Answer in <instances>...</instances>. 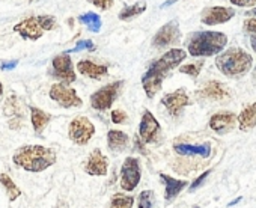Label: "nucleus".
I'll return each mask as SVG.
<instances>
[{"instance_id":"1","label":"nucleus","mask_w":256,"mask_h":208,"mask_svg":"<svg viewBox=\"0 0 256 208\" xmlns=\"http://www.w3.org/2000/svg\"><path fill=\"white\" fill-rule=\"evenodd\" d=\"M186 57H187V53L183 49H170L159 60L154 62L142 77V86L148 98L155 97V94L162 89L163 80L166 78V76L173 68L178 67Z\"/></svg>"},{"instance_id":"2","label":"nucleus","mask_w":256,"mask_h":208,"mask_svg":"<svg viewBox=\"0 0 256 208\" xmlns=\"http://www.w3.org/2000/svg\"><path fill=\"white\" fill-rule=\"evenodd\" d=\"M12 161L24 171L43 172L56 163V153L41 145H24L14 153Z\"/></svg>"},{"instance_id":"3","label":"nucleus","mask_w":256,"mask_h":208,"mask_svg":"<svg viewBox=\"0 0 256 208\" xmlns=\"http://www.w3.org/2000/svg\"><path fill=\"white\" fill-rule=\"evenodd\" d=\"M228 44V36L222 32H196L187 43V50L193 57H207L223 52Z\"/></svg>"},{"instance_id":"4","label":"nucleus","mask_w":256,"mask_h":208,"mask_svg":"<svg viewBox=\"0 0 256 208\" xmlns=\"http://www.w3.org/2000/svg\"><path fill=\"white\" fill-rule=\"evenodd\" d=\"M252 64V56L240 47H232L215 57V67L219 71L232 78L246 76L250 71Z\"/></svg>"},{"instance_id":"5","label":"nucleus","mask_w":256,"mask_h":208,"mask_svg":"<svg viewBox=\"0 0 256 208\" xmlns=\"http://www.w3.org/2000/svg\"><path fill=\"white\" fill-rule=\"evenodd\" d=\"M122 86H124V81L117 80L110 83V85L103 86L101 89H98L96 92L91 95V106L95 110H101V112L109 110L112 107V104L115 103L117 94L122 89Z\"/></svg>"},{"instance_id":"6","label":"nucleus","mask_w":256,"mask_h":208,"mask_svg":"<svg viewBox=\"0 0 256 208\" xmlns=\"http://www.w3.org/2000/svg\"><path fill=\"white\" fill-rule=\"evenodd\" d=\"M140 161L136 157H127L121 168V187L125 192H133L140 182Z\"/></svg>"},{"instance_id":"7","label":"nucleus","mask_w":256,"mask_h":208,"mask_svg":"<svg viewBox=\"0 0 256 208\" xmlns=\"http://www.w3.org/2000/svg\"><path fill=\"white\" fill-rule=\"evenodd\" d=\"M95 134L93 124L86 116H77L70 122L68 136L77 145H86Z\"/></svg>"},{"instance_id":"8","label":"nucleus","mask_w":256,"mask_h":208,"mask_svg":"<svg viewBox=\"0 0 256 208\" xmlns=\"http://www.w3.org/2000/svg\"><path fill=\"white\" fill-rule=\"evenodd\" d=\"M50 98L65 109L82 107L83 104L82 98L77 95L75 89L70 88L68 85H64V83H54L50 88Z\"/></svg>"},{"instance_id":"9","label":"nucleus","mask_w":256,"mask_h":208,"mask_svg":"<svg viewBox=\"0 0 256 208\" xmlns=\"http://www.w3.org/2000/svg\"><path fill=\"white\" fill-rule=\"evenodd\" d=\"M53 70H51V76L54 78H59L64 85H71L75 80V73H74V67H72V60L68 52H64L61 54H57L53 57Z\"/></svg>"},{"instance_id":"10","label":"nucleus","mask_w":256,"mask_h":208,"mask_svg":"<svg viewBox=\"0 0 256 208\" xmlns=\"http://www.w3.org/2000/svg\"><path fill=\"white\" fill-rule=\"evenodd\" d=\"M181 39V30L180 25L176 20L166 23L159 32H157L152 38V46L155 49H166L169 46H173L176 43H180Z\"/></svg>"},{"instance_id":"11","label":"nucleus","mask_w":256,"mask_h":208,"mask_svg":"<svg viewBox=\"0 0 256 208\" xmlns=\"http://www.w3.org/2000/svg\"><path fill=\"white\" fill-rule=\"evenodd\" d=\"M139 134H140V139L143 143H152L159 139L160 124L149 110L143 112V116L140 119V126H139Z\"/></svg>"},{"instance_id":"12","label":"nucleus","mask_w":256,"mask_h":208,"mask_svg":"<svg viewBox=\"0 0 256 208\" xmlns=\"http://www.w3.org/2000/svg\"><path fill=\"white\" fill-rule=\"evenodd\" d=\"M162 104L167 109V112L172 116H178L183 112V109L190 104V98L184 89H178V91L164 95L162 98Z\"/></svg>"},{"instance_id":"13","label":"nucleus","mask_w":256,"mask_h":208,"mask_svg":"<svg viewBox=\"0 0 256 208\" xmlns=\"http://www.w3.org/2000/svg\"><path fill=\"white\" fill-rule=\"evenodd\" d=\"M237 127V115L232 112H219L209 118V129L217 134H226Z\"/></svg>"},{"instance_id":"14","label":"nucleus","mask_w":256,"mask_h":208,"mask_svg":"<svg viewBox=\"0 0 256 208\" xmlns=\"http://www.w3.org/2000/svg\"><path fill=\"white\" fill-rule=\"evenodd\" d=\"M235 15V11L232 8H225V6H212V8H207L202 12V23L207 26H217V25H223Z\"/></svg>"},{"instance_id":"15","label":"nucleus","mask_w":256,"mask_h":208,"mask_svg":"<svg viewBox=\"0 0 256 208\" xmlns=\"http://www.w3.org/2000/svg\"><path fill=\"white\" fill-rule=\"evenodd\" d=\"M85 171H86V174H89L92 177H104V175H107V171H109L107 157L100 150H93L89 154V157H88Z\"/></svg>"},{"instance_id":"16","label":"nucleus","mask_w":256,"mask_h":208,"mask_svg":"<svg viewBox=\"0 0 256 208\" xmlns=\"http://www.w3.org/2000/svg\"><path fill=\"white\" fill-rule=\"evenodd\" d=\"M173 150L176 154H181V156L208 158L211 156V143L205 142V143L191 145V143H186V142H175Z\"/></svg>"},{"instance_id":"17","label":"nucleus","mask_w":256,"mask_h":208,"mask_svg":"<svg viewBox=\"0 0 256 208\" xmlns=\"http://www.w3.org/2000/svg\"><path fill=\"white\" fill-rule=\"evenodd\" d=\"M14 32L20 33L24 39H32V41H36L44 35V30L39 26L36 17H29L23 20V22H20L18 25H15Z\"/></svg>"},{"instance_id":"18","label":"nucleus","mask_w":256,"mask_h":208,"mask_svg":"<svg viewBox=\"0 0 256 208\" xmlns=\"http://www.w3.org/2000/svg\"><path fill=\"white\" fill-rule=\"evenodd\" d=\"M228 88L220 81H209L205 85V88L202 91L198 92V97L201 98H207V100H215V101H222L225 98H228Z\"/></svg>"},{"instance_id":"19","label":"nucleus","mask_w":256,"mask_h":208,"mask_svg":"<svg viewBox=\"0 0 256 208\" xmlns=\"http://www.w3.org/2000/svg\"><path fill=\"white\" fill-rule=\"evenodd\" d=\"M5 113L9 119V127L11 129H15L18 130L22 127L23 124V115H22V110L18 107V101H17V97L15 95H11L8 100H6V104H5Z\"/></svg>"},{"instance_id":"20","label":"nucleus","mask_w":256,"mask_h":208,"mask_svg":"<svg viewBox=\"0 0 256 208\" xmlns=\"http://www.w3.org/2000/svg\"><path fill=\"white\" fill-rule=\"evenodd\" d=\"M77 70L80 74H83L86 77H91V78H95V80L109 74V67L107 65H96L91 60H80L77 64Z\"/></svg>"},{"instance_id":"21","label":"nucleus","mask_w":256,"mask_h":208,"mask_svg":"<svg viewBox=\"0 0 256 208\" xmlns=\"http://www.w3.org/2000/svg\"><path fill=\"white\" fill-rule=\"evenodd\" d=\"M160 178H162L163 182H164V189H166L164 196H166L167 201L175 199L176 196H178V195L183 192L184 187L188 184V182L184 181V180H176V178H172V177H169V175H166V174H160Z\"/></svg>"},{"instance_id":"22","label":"nucleus","mask_w":256,"mask_h":208,"mask_svg":"<svg viewBox=\"0 0 256 208\" xmlns=\"http://www.w3.org/2000/svg\"><path fill=\"white\" fill-rule=\"evenodd\" d=\"M130 137L121 130H110L107 133V145L112 151H125L128 147Z\"/></svg>"},{"instance_id":"23","label":"nucleus","mask_w":256,"mask_h":208,"mask_svg":"<svg viewBox=\"0 0 256 208\" xmlns=\"http://www.w3.org/2000/svg\"><path fill=\"white\" fill-rule=\"evenodd\" d=\"M30 121L32 126L36 134H43L44 129L47 127V124L51 121V116L48 113H46L43 109H38L35 106H30Z\"/></svg>"},{"instance_id":"24","label":"nucleus","mask_w":256,"mask_h":208,"mask_svg":"<svg viewBox=\"0 0 256 208\" xmlns=\"http://www.w3.org/2000/svg\"><path fill=\"white\" fill-rule=\"evenodd\" d=\"M238 121V127L243 131H249L256 127V103L247 106L237 118Z\"/></svg>"},{"instance_id":"25","label":"nucleus","mask_w":256,"mask_h":208,"mask_svg":"<svg viewBox=\"0 0 256 208\" xmlns=\"http://www.w3.org/2000/svg\"><path fill=\"white\" fill-rule=\"evenodd\" d=\"M0 184L5 187L9 201H15L20 195H22V190L18 189V185L11 180V177L8 174H0Z\"/></svg>"},{"instance_id":"26","label":"nucleus","mask_w":256,"mask_h":208,"mask_svg":"<svg viewBox=\"0 0 256 208\" xmlns=\"http://www.w3.org/2000/svg\"><path fill=\"white\" fill-rule=\"evenodd\" d=\"M146 11V3L145 2H137L134 5H130V6H125L124 9H121V12L117 14L119 20H130L136 15H140Z\"/></svg>"},{"instance_id":"27","label":"nucleus","mask_w":256,"mask_h":208,"mask_svg":"<svg viewBox=\"0 0 256 208\" xmlns=\"http://www.w3.org/2000/svg\"><path fill=\"white\" fill-rule=\"evenodd\" d=\"M80 22L83 25H86L92 32H100V29H101V18L95 12H86V14L80 15Z\"/></svg>"},{"instance_id":"28","label":"nucleus","mask_w":256,"mask_h":208,"mask_svg":"<svg viewBox=\"0 0 256 208\" xmlns=\"http://www.w3.org/2000/svg\"><path fill=\"white\" fill-rule=\"evenodd\" d=\"M134 198L130 195H121L117 193L110 201V208H133Z\"/></svg>"},{"instance_id":"29","label":"nucleus","mask_w":256,"mask_h":208,"mask_svg":"<svg viewBox=\"0 0 256 208\" xmlns=\"http://www.w3.org/2000/svg\"><path fill=\"white\" fill-rule=\"evenodd\" d=\"M202 67H204V60L193 62V64H187V65L180 67V73H183V74H188L190 77H198V76L201 74Z\"/></svg>"},{"instance_id":"30","label":"nucleus","mask_w":256,"mask_h":208,"mask_svg":"<svg viewBox=\"0 0 256 208\" xmlns=\"http://www.w3.org/2000/svg\"><path fill=\"white\" fill-rule=\"evenodd\" d=\"M154 193L151 190H143L137 198V208H152Z\"/></svg>"},{"instance_id":"31","label":"nucleus","mask_w":256,"mask_h":208,"mask_svg":"<svg viewBox=\"0 0 256 208\" xmlns=\"http://www.w3.org/2000/svg\"><path fill=\"white\" fill-rule=\"evenodd\" d=\"M36 20L43 30H53L56 27V18L53 15H39L36 17Z\"/></svg>"},{"instance_id":"32","label":"nucleus","mask_w":256,"mask_h":208,"mask_svg":"<svg viewBox=\"0 0 256 208\" xmlns=\"http://www.w3.org/2000/svg\"><path fill=\"white\" fill-rule=\"evenodd\" d=\"M89 50V52H93L95 50V46H93V43L92 41H78V44L72 49V50H70L68 53H77V52H80V50Z\"/></svg>"},{"instance_id":"33","label":"nucleus","mask_w":256,"mask_h":208,"mask_svg":"<svg viewBox=\"0 0 256 208\" xmlns=\"http://www.w3.org/2000/svg\"><path fill=\"white\" fill-rule=\"evenodd\" d=\"M89 3H92L93 6H96L98 9H101V11H107L113 6L115 3V0H88Z\"/></svg>"},{"instance_id":"34","label":"nucleus","mask_w":256,"mask_h":208,"mask_svg":"<svg viewBox=\"0 0 256 208\" xmlns=\"http://www.w3.org/2000/svg\"><path fill=\"white\" fill-rule=\"evenodd\" d=\"M110 118L113 124H122L124 121H127V113L124 110H113L110 113Z\"/></svg>"},{"instance_id":"35","label":"nucleus","mask_w":256,"mask_h":208,"mask_svg":"<svg viewBox=\"0 0 256 208\" xmlns=\"http://www.w3.org/2000/svg\"><path fill=\"white\" fill-rule=\"evenodd\" d=\"M209 174H211V171H207V172H204V174H202L201 177H198V178H196V180L193 181V184L190 185V189H188V190H190V192H194L196 189H198V187H201V185H202V182L205 181V178H207V177H208Z\"/></svg>"},{"instance_id":"36","label":"nucleus","mask_w":256,"mask_h":208,"mask_svg":"<svg viewBox=\"0 0 256 208\" xmlns=\"http://www.w3.org/2000/svg\"><path fill=\"white\" fill-rule=\"evenodd\" d=\"M244 30L256 36V18H249L244 22Z\"/></svg>"},{"instance_id":"37","label":"nucleus","mask_w":256,"mask_h":208,"mask_svg":"<svg viewBox=\"0 0 256 208\" xmlns=\"http://www.w3.org/2000/svg\"><path fill=\"white\" fill-rule=\"evenodd\" d=\"M231 3L237 5L240 8H249V6L256 5V0H231Z\"/></svg>"},{"instance_id":"38","label":"nucleus","mask_w":256,"mask_h":208,"mask_svg":"<svg viewBox=\"0 0 256 208\" xmlns=\"http://www.w3.org/2000/svg\"><path fill=\"white\" fill-rule=\"evenodd\" d=\"M17 65H18V60H9V62H3L0 68H2L3 71H8V70H14Z\"/></svg>"},{"instance_id":"39","label":"nucleus","mask_w":256,"mask_h":208,"mask_svg":"<svg viewBox=\"0 0 256 208\" xmlns=\"http://www.w3.org/2000/svg\"><path fill=\"white\" fill-rule=\"evenodd\" d=\"M134 147L137 148V151H139V153H142V154H146V151H145V147H143V142H142V139L136 137V139H134Z\"/></svg>"},{"instance_id":"40","label":"nucleus","mask_w":256,"mask_h":208,"mask_svg":"<svg viewBox=\"0 0 256 208\" xmlns=\"http://www.w3.org/2000/svg\"><path fill=\"white\" fill-rule=\"evenodd\" d=\"M175 2H178V0H166V2L162 5V8H166V6H170V5H173Z\"/></svg>"},{"instance_id":"41","label":"nucleus","mask_w":256,"mask_h":208,"mask_svg":"<svg viewBox=\"0 0 256 208\" xmlns=\"http://www.w3.org/2000/svg\"><path fill=\"white\" fill-rule=\"evenodd\" d=\"M250 44H252V49H253L255 53H256V36H253V38L250 39Z\"/></svg>"},{"instance_id":"42","label":"nucleus","mask_w":256,"mask_h":208,"mask_svg":"<svg viewBox=\"0 0 256 208\" xmlns=\"http://www.w3.org/2000/svg\"><path fill=\"white\" fill-rule=\"evenodd\" d=\"M252 80H253V85H255V88H256V67H255V70H253V73H252Z\"/></svg>"},{"instance_id":"43","label":"nucleus","mask_w":256,"mask_h":208,"mask_svg":"<svg viewBox=\"0 0 256 208\" xmlns=\"http://www.w3.org/2000/svg\"><path fill=\"white\" fill-rule=\"evenodd\" d=\"M238 202H241V198H237V199H233L232 202H229V207H233V205H237Z\"/></svg>"},{"instance_id":"44","label":"nucleus","mask_w":256,"mask_h":208,"mask_svg":"<svg viewBox=\"0 0 256 208\" xmlns=\"http://www.w3.org/2000/svg\"><path fill=\"white\" fill-rule=\"evenodd\" d=\"M3 94V85H2V81H0V95Z\"/></svg>"},{"instance_id":"45","label":"nucleus","mask_w":256,"mask_h":208,"mask_svg":"<svg viewBox=\"0 0 256 208\" xmlns=\"http://www.w3.org/2000/svg\"><path fill=\"white\" fill-rule=\"evenodd\" d=\"M252 14H253V15H256V8H255V9L252 11Z\"/></svg>"},{"instance_id":"46","label":"nucleus","mask_w":256,"mask_h":208,"mask_svg":"<svg viewBox=\"0 0 256 208\" xmlns=\"http://www.w3.org/2000/svg\"><path fill=\"white\" fill-rule=\"evenodd\" d=\"M193 208H199V207H198V205H196V207H193Z\"/></svg>"}]
</instances>
